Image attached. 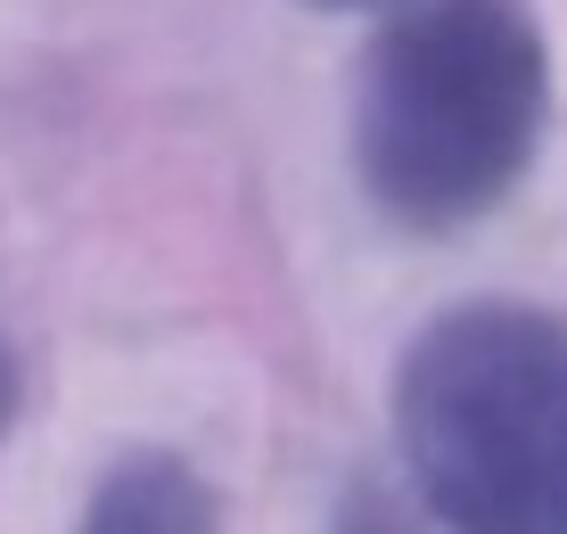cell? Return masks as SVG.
Segmentation results:
<instances>
[{
    "label": "cell",
    "mask_w": 567,
    "mask_h": 534,
    "mask_svg": "<svg viewBox=\"0 0 567 534\" xmlns=\"http://www.w3.org/2000/svg\"><path fill=\"white\" fill-rule=\"evenodd\" d=\"M551 124V33L526 0H395L354 66V182L444 239L502 206Z\"/></svg>",
    "instance_id": "1"
},
{
    "label": "cell",
    "mask_w": 567,
    "mask_h": 534,
    "mask_svg": "<svg viewBox=\"0 0 567 534\" xmlns=\"http://www.w3.org/2000/svg\"><path fill=\"white\" fill-rule=\"evenodd\" d=\"M395 452L444 534H567V321L468 296L395 362Z\"/></svg>",
    "instance_id": "2"
},
{
    "label": "cell",
    "mask_w": 567,
    "mask_h": 534,
    "mask_svg": "<svg viewBox=\"0 0 567 534\" xmlns=\"http://www.w3.org/2000/svg\"><path fill=\"white\" fill-rule=\"evenodd\" d=\"M74 534H223V493L198 461L165 444H132L91 477Z\"/></svg>",
    "instance_id": "3"
},
{
    "label": "cell",
    "mask_w": 567,
    "mask_h": 534,
    "mask_svg": "<svg viewBox=\"0 0 567 534\" xmlns=\"http://www.w3.org/2000/svg\"><path fill=\"white\" fill-rule=\"evenodd\" d=\"M329 534H444L436 518L420 510V493L386 485V477H354L329 510Z\"/></svg>",
    "instance_id": "4"
},
{
    "label": "cell",
    "mask_w": 567,
    "mask_h": 534,
    "mask_svg": "<svg viewBox=\"0 0 567 534\" xmlns=\"http://www.w3.org/2000/svg\"><path fill=\"white\" fill-rule=\"evenodd\" d=\"M17 403H25V370H17V346L0 338V437H9V420H17Z\"/></svg>",
    "instance_id": "5"
},
{
    "label": "cell",
    "mask_w": 567,
    "mask_h": 534,
    "mask_svg": "<svg viewBox=\"0 0 567 534\" xmlns=\"http://www.w3.org/2000/svg\"><path fill=\"white\" fill-rule=\"evenodd\" d=\"M305 9H395V0H305Z\"/></svg>",
    "instance_id": "6"
}]
</instances>
